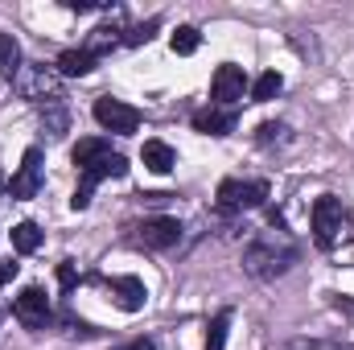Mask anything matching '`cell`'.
<instances>
[{"instance_id":"1","label":"cell","mask_w":354,"mask_h":350,"mask_svg":"<svg viewBox=\"0 0 354 350\" xmlns=\"http://www.w3.org/2000/svg\"><path fill=\"white\" fill-rule=\"evenodd\" d=\"M75 165H79V190H75V198H71L75 210H87L99 181L128 174V157L115 153L111 140H103V136H87V140L75 145Z\"/></svg>"},{"instance_id":"2","label":"cell","mask_w":354,"mask_h":350,"mask_svg":"<svg viewBox=\"0 0 354 350\" xmlns=\"http://www.w3.org/2000/svg\"><path fill=\"white\" fill-rule=\"evenodd\" d=\"M297 243L288 239V231H260L248 248H243V272L252 280H280L292 264H297Z\"/></svg>"},{"instance_id":"3","label":"cell","mask_w":354,"mask_h":350,"mask_svg":"<svg viewBox=\"0 0 354 350\" xmlns=\"http://www.w3.org/2000/svg\"><path fill=\"white\" fill-rule=\"evenodd\" d=\"M313 239H317V248H326V252H334V248H342V243L354 239V214L334 198V194H322V198L313 202Z\"/></svg>"},{"instance_id":"4","label":"cell","mask_w":354,"mask_h":350,"mask_svg":"<svg viewBox=\"0 0 354 350\" xmlns=\"http://www.w3.org/2000/svg\"><path fill=\"white\" fill-rule=\"evenodd\" d=\"M12 87L21 99H33V103H54L58 87H62V75L54 66H41V62H25L12 79Z\"/></svg>"},{"instance_id":"5","label":"cell","mask_w":354,"mask_h":350,"mask_svg":"<svg viewBox=\"0 0 354 350\" xmlns=\"http://www.w3.org/2000/svg\"><path fill=\"white\" fill-rule=\"evenodd\" d=\"M268 202V181L260 177H227L223 185H218V206L223 210H231V214H243V210H256V206H264Z\"/></svg>"},{"instance_id":"6","label":"cell","mask_w":354,"mask_h":350,"mask_svg":"<svg viewBox=\"0 0 354 350\" xmlns=\"http://www.w3.org/2000/svg\"><path fill=\"white\" fill-rule=\"evenodd\" d=\"M95 120H99L107 132H115V136H132V132L140 128V111H136L132 103H124V99H111V95L95 99Z\"/></svg>"},{"instance_id":"7","label":"cell","mask_w":354,"mask_h":350,"mask_svg":"<svg viewBox=\"0 0 354 350\" xmlns=\"http://www.w3.org/2000/svg\"><path fill=\"white\" fill-rule=\"evenodd\" d=\"M37 190H41V149L33 145V149H25L17 174L8 177V198L25 202V198H37Z\"/></svg>"},{"instance_id":"8","label":"cell","mask_w":354,"mask_h":350,"mask_svg":"<svg viewBox=\"0 0 354 350\" xmlns=\"http://www.w3.org/2000/svg\"><path fill=\"white\" fill-rule=\"evenodd\" d=\"M177 239H181V223L169 219V214L145 219V223L136 227V243L149 248V252H169V248H177Z\"/></svg>"},{"instance_id":"9","label":"cell","mask_w":354,"mask_h":350,"mask_svg":"<svg viewBox=\"0 0 354 350\" xmlns=\"http://www.w3.org/2000/svg\"><path fill=\"white\" fill-rule=\"evenodd\" d=\"M12 313H17V322H21L25 330H46V326H50V297H46L37 284H29V288H21V297L12 301Z\"/></svg>"},{"instance_id":"10","label":"cell","mask_w":354,"mask_h":350,"mask_svg":"<svg viewBox=\"0 0 354 350\" xmlns=\"http://www.w3.org/2000/svg\"><path fill=\"white\" fill-rule=\"evenodd\" d=\"M243 91H248V75H243V66L223 62V66L214 71V79H210V99H214L218 107H235V103L243 99Z\"/></svg>"},{"instance_id":"11","label":"cell","mask_w":354,"mask_h":350,"mask_svg":"<svg viewBox=\"0 0 354 350\" xmlns=\"http://www.w3.org/2000/svg\"><path fill=\"white\" fill-rule=\"evenodd\" d=\"M107 293H111V301H115L124 313H140L145 301H149V288H145V280H136V276H115V280H107Z\"/></svg>"},{"instance_id":"12","label":"cell","mask_w":354,"mask_h":350,"mask_svg":"<svg viewBox=\"0 0 354 350\" xmlns=\"http://www.w3.org/2000/svg\"><path fill=\"white\" fill-rule=\"evenodd\" d=\"M235 120H239L235 107H206L194 116V128L206 136H227V132H235Z\"/></svg>"},{"instance_id":"13","label":"cell","mask_w":354,"mask_h":350,"mask_svg":"<svg viewBox=\"0 0 354 350\" xmlns=\"http://www.w3.org/2000/svg\"><path fill=\"white\" fill-rule=\"evenodd\" d=\"M124 42V29H120V8L111 12V21H103V25H95L87 37V50L99 58V54H107V50H115Z\"/></svg>"},{"instance_id":"14","label":"cell","mask_w":354,"mask_h":350,"mask_svg":"<svg viewBox=\"0 0 354 350\" xmlns=\"http://www.w3.org/2000/svg\"><path fill=\"white\" fill-rule=\"evenodd\" d=\"M95 62H99V58L91 54L87 46H83V50H62L54 71H58L62 79H83V75H91V71H95Z\"/></svg>"},{"instance_id":"15","label":"cell","mask_w":354,"mask_h":350,"mask_svg":"<svg viewBox=\"0 0 354 350\" xmlns=\"http://www.w3.org/2000/svg\"><path fill=\"white\" fill-rule=\"evenodd\" d=\"M140 161H145V169H153V174H169V169L177 165V153L165 145V140H145Z\"/></svg>"},{"instance_id":"16","label":"cell","mask_w":354,"mask_h":350,"mask_svg":"<svg viewBox=\"0 0 354 350\" xmlns=\"http://www.w3.org/2000/svg\"><path fill=\"white\" fill-rule=\"evenodd\" d=\"M66 128H71V111H66V103H62V99L46 103V107H41V132H46L50 140H62Z\"/></svg>"},{"instance_id":"17","label":"cell","mask_w":354,"mask_h":350,"mask_svg":"<svg viewBox=\"0 0 354 350\" xmlns=\"http://www.w3.org/2000/svg\"><path fill=\"white\" fill-rule=\"evenodd\" d=\"M41 248V227L37 223H17L12 227V252L17 256H29V252H37Z\"/></svg>"},{"instance_id":"18","label":"cell","mask_w":354,"mask_h":350,"mask_svg":"<svg viewBox=\"0 0 354 350\" xmlns=\"http://www.w3.org/2000/svg\"><path fill=\"white\" fill-rule=\"evenodd\" d=\"M21 66H25V62H21L17 37H12V33H0V75H4V79H17Z\"/></svg>"},{"instance_id":"19","label":"cell","mask_w":354,"mask_h":350,"mask_svg":"<svg viewBox=\"0 0 354 350\" xmlns=\"http://www.w3.org/2000/svg\"><path fill=\"white\" fill-rule=\"evenodd\" d=\"M280 91H284V75H280V71H264V75L252 83V99H256V103H268V99H276Z\"/></svg>"},{"instance_id":"20","label":"cell","mask_w":354,"mask_h":350,"mask_svg":"<svg viewBox=\"0 0 354 350\" xmlns=\"http://www.w3.org/2000/svg\"><path fill=\"white\" fill-rule=\"evenodd\" d=\"M227 330H231V309H223L210 330H206V350H227Z\"/></svg>"},{"instance_id":"21","label":"cell","mask_w":354,"mask_h":350,"mask_svg":"<svg viewBox=\"0 0 354 350\" xmlns=\"http://www.w3.org/2000/svg\"><path fill=\"white\" fill-rule=\"evenodd\" d=\"M169 46H174V54H194V50L202 46V33H198L194 25H177V33L169 37Z\"/></svg>"},{"instance_id":"22","label":"cell","mask_w":354,"mask_h":350,"mask_svg":"<svg viewBox=\"0 0 354 350\" xmlns=\"http://www.w3.org/2000/svg\"><path fill=\"white\" fill-rule=\"evenodd\" d=\"M256 140L260 145H288V124H260V132H256Z\"/></svg>"},{"instance_id":"23","label":"cell","mask_w":354,"mask_h":350,"mask_svg":"<svg viewBox=\"0 0 354 350\" xmlns=\"http://www.w3.org/2000/svg\"><path fill=\"white\" fill-rule=\"evenodd\" d=\"M153 29H157V21H149V25H136V29H128V33H124V46H145V42H153Z\"/></svg>"},{"instance_id":"24","label":"cell","mask_w":354,"mask_h":350,"mask_svg":"<svg viewBox=\"0 0 354 350\" xmlns=\"http://www.w3.org/2000/svg\"><path fill=\"white\" fill-rule=\"evenodd\" d=\"M58 284H62V293H75V284H79V272H75V264H71V260L58 264Z\"/></svg>"},{"instance_id":"25","label":"cell","mask_w":354,"mask_h":350,"mask_svg":"<svg viewBox=\"0 0 354 350\" xmlns=\"http://www.w3.org/2000/svg\"><path fill=\"white\" fill-rule=\"evenodd\" d=\"M17 272H21V264H12V260H0V284H8V280H17Z\"/></svg>"},{"instance_id":"26","label":"cell","mask_w":354,"mask_h":350,"mask_svg":"<svg viewBox=\"0 0 354 350\" xmlns=\"http://www.w3.org/2000/svg\"><path fill=\"white\" fill-rule=\"evenodd\" d=\"M115 350H157V342L153 338H132L128 347H115Z\"/></svg>"},{"instance_id":"27","label":"cell","mask_w":354,"mask_h":350,"mask_svg":"<svg viewBox=\"0 0 354 350\" xmlns=\"http://www.w3.org/2000/svg\"><path fill=\"white\" fill-rule=\"evenodd\" d=\"M292 350H346V347H334V342H297Z\"/></svg>"},{"instance_id":"28","label":"cell","mask_w":354,"mask_h":350,"mask_svg":"<svg viewBox=\"0 0 354 350\" xmlns=\"http://www.w3.org/2000/svg\"><path fill=\"white\" fill-rule=\"evenodd\" d=\"M334 305H338V309H342V313H354V297H338V301H334Z\"/></svg>"}]
</instances>
